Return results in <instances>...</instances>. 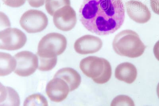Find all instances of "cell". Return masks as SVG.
<instances>
[{
    "instance_id": "e0dca14e",
    "label": "cell",
    "mask_w": 159,
    "mask_h": 106,
    "mask_svg": "<svg viewBox=\"0 0 159 106\" xmlns=\"http://www.w3.org/2000/svg\"><path fill=\"white\" fill-rule=\"evenodd\" d=\"M24 106H48L47 100L43 95L35 94L30 95L25 100Z\"/></svg>"
},
{
    "instance_id": "277c9868",
    "label": "cell",
    "mask_w": 159,
    "mask_h": 106,
    "mask_svg": "<svg viewBox=\"0 0 159 106\" xmlns=\"http://www.w3.org/2000/svg\"><path fill=\"white\" fill-rule=\"evenodd\" d=\"M80 68L84 74L98 84L106 83L111 77V66L103 58L88 56L81 61Z\"/></svg>"
},
{
    "instance_id": "603a6c76",
    "label": "cell",
    "mask_w": 159,
    "mask_h": 106,
    "mask_svg": "<svg viewBox=\"0 0 159 106\" xmlns=\"http://www.w3.org/2000/svg\"><path fill=\"white\" fill-rule=\"evenodd\" d=\"M157 96H158V98L159 99V83H158V85H157Z\"/></svg>"
},
{
    "instance_id": "ffe728a7",
    "label": "cell",
    "mask_w": 159,
    "mask_h": 106,
    "mask_svg": "<svg viewBox=\"0 0 159 106\" xmlns=\"http://www.w3.org/2000/svg\"><path fill=\"white\" fill-rule=\"evenodd\" d=\"M30 5L33 7L38 8L44 5L45 0H27Z\"/></svg>"
},
{
    "instance_id": "6da1fadb",
    "label": "cell",
    "mask_w": 159,
    "mask_h": 106,
    "mask_svg": "<svg viewBox=\"0 0 159 106\" xmlns=\"http://www.w3.org/2000/svg\"><path fill=\"white\" fill-rule=\"evenodd\" d=\"M79 17L88 31L99 35H108L124 23V6L122 0H84Z\"/></svg>"
},
{
    "instance_id": "9a60e30c",
    "label": "cell",
    "mask_w": 159,
    "mask_h": 106,
    "mask_svg": "<svg viewBox=\"0 0 159 106\" xmlns=\"http://www.w3.org/2000/svg\"><path fill=\"white\" fill-rule=\"evenodd\" d=\"M16 61L14 57L9 54L0 53V76H5L11 74L16 67Z\"/></svg>"
},
{
    "instance_id": "30bf717a",
    "label": "cell",
    "mask_w": 159,
    "mask_h": 106,
    "mask_svg": "<svg viewBox=\"0 0 159 106\" xmlns=\"http://www.w3.org/2000/svg\"><path fill=\"white\" fill-rule=\"evenodd\" d=\"M125 7L129 17L137 23H146L151 19V12L147 6L140 1H128Z\"/></svg>"
},
{
    "instance_id": "4fadbf2b",
    "label": "cell",
    "mask_w": 159,
    "mask_h": 106,
    "mask_svg": "<svg viewBox=\"0 0 159 106\" xmlns=\"http://www.w3.org/2000/svg\"><path fill=\"white\" fill-rule=\"evenodd\" d=\"M54 77H59L64 80L69 86L70 91L78 88L81 82L80 75L76 70L70 68H65L59 70Z\"/></svg>"
},
{
    "instance_id": "2e32d148",
    "label": "cell",
    "mask_w": 159,
    "mask_h": 106,
    "mask_svg": "<svg viewBox=\"0 0 159 106\" xmlns=\"http://www.w3.org/2000/svg\"><path fill=\"white\" fill-rule=\"evenodd\" d=\"M66 6H70V0H46L45 1L46 11L52 16L60 8Z\"/></svg>"
},
{
    "instance_id": "7402d4cb",
    "label": "cell",
    "mask_w": 159,
    "mask_h": 106,
    "mask_svg": "<svg viewBox=\"0 0 159 106\" xmlns=\"http://www.w3.org/2000/svg\"><path fill=\"white\" fill-rule=\"evenodd\" d=\"M153 50L155 56L159 61V40L155 45Z\"/></svg>"
},
{
    "instance_id": "ba28073f",
    "label": "cell",
    "mask_w": 159,
    "mask_h": 106,
    "mask_svg": "<svg viewBox=\"0 0 159 106\" xmlns=\"http://www.w3.org/2000/svg\"><path fill=\"white\" fill-rule=\"evenodd\" d=\"M54 24L59 30L68 32L74 28L77 22L76 13L70 6L60 8L53 16Z\"/></svg>"
},
{
    "instance_id": "8992f818",
    "label": "cell",
    "mask_w": 159,
    "mask_h": 106,
    "mask_svg": "<svg viewBox=\"0 0 159 106\" xmlns=\"http://www.w3.org/2000/svg\"><path fill=\"white\" fill-rule=\"evenodd\" d=\"M27 38L25 34L17 28H8L0 32V49L18 50L25 44Z\"/></svg>"
},
{
    "instance_id": "7c38bea8",
    "label": "cell",
    "mask_w": 159,
    "mask_h": 106,
    "mask_svg": "<svg viewBox=\"0 0 159 106\" xmlns=\"http://www.w3.org/2000/svg\"><path fill=\"white\" fill-rule=\"evenodd\" d=\"M115 76L117 80L131 84L134 82L137 78V69L131 63H122L116 67Z\"/></svg>"
},
{
    "instance_id": "5bb4252c",
    "label": "cell",
    "mask_w": 159,
    "mask_h": 106,
    "mask_svg": "<svg viewBox=\"0 0 159 106\" xmlns=\"http://www.w3.org/2000/svg\"><path fill=\"white\" fill-rule=\"evenodd\" d=\"M1 106H19L20 99L17 93L14 89L1 86Z\"/></svg>"
},
{
    "instance_id": "5b68a950",
    "label": "cell",
    "mask_w": 159,
    "mask_h": 106,
    "mask_svg": "<svg viewBox=\"0 0 159 106\" xmlns=\"http://www.w3.org/2000/svg\"><path fill=\"white\" fill-rule=\"evenodd\" d=\"M21 27L27 32L34 33L40 32L47 27L48 19L44 13L38 10H30L21 16L20 21Z\"/></svg>"
},
{
    "instance_id": "d6986e66",
    "label": "cell",
    "mask_w": 159,
    "mask_h": 106,
    "mask_svg": "<svg viewBox=\"0 0 159 106\" xmlns=\"http://www.w3.org/2000/svg\"><path fill=\"white\" fill-rule=\"evenodd\" d=\"M5 5L12 8L20 7L26 2V0H2Z\"/></svg>"
},
{
    "instance_id": "52a82bcc",
    "label": "cell",
    "mask_w": 159,
    "mask_h": 106,
    "mask_svg": "<svg viewBox=\"0 0 159 106\" xmlns=\"http://www.w3.org/2000/svg\"><path fill=\"white\" fill-rule=\"evenodd\" d=\"M16 66L14 73L22 77H27L34 73L38 68L37 55L28 51H23L14 56Z\"/></svg>"
},
{
    "instance_id": "9c48e42d",
    "label": "cell",
    "mask_w": 159,
    "mask_h": 106,
    "mask_svg": "<svg viewBox=\"0 0 159 106\" xmlns=\"http://www.w3.org/2000/svg\"><path fill=\"white\" fill-rule=\"evenodd\" d=\"M70 91L67 83L59 77H54L46 86V94L50 99L54 102L64 101L67 97Z\"/></svg>"
},
{
    "instance_id": "44dd1931",
    "label": "cell",
    "mask_w": 159,
    "mask_h": 106,
    "mask_svg": "<svg viewBox=\"0 0 159 106\" xmlns=\"http://www.w3.org/2000/svg\"><path fill=\"white\" fill-rule=\"evenodd\" d=\"M150 6L153 12L159 15V0H150Z\"/></svg>"
},
{
    "instance_id": "3957f363",
    "label": "cell",
    "mask_w": 159,
    "mask_h": 106,
    "mask_svg": "<svg viewBox=\"0 0 159 106\" xmlns=\"http://www.w3.org/2000/svg\"><path fill=\"white\" fill-rule=\"evenodd\" d=\"M113 47L117 55L131 58L141 56L146 48L138 33L129 29L122 31L116 35Z\"/></svg>"
},
{
    "instance_id": "ac0fdd59",
    "label": "cell",
    "mask_w": 159,
    "mask_h": 106,
    "mask_svg": "<svg viewBox=\"0 0 159 106\" xmlns=\"http://www.w3.org/2000/svg\"><path fill=\"white\" fill-rule=\"evenodd\" d=\"M111 106H134V102L129 96H117L112 101Z\"/></svg>"
},
{
    "instance_id": "7a4b0ae2",
    "label": "cell",
    "mask_w": 159,
    "mask_h": 106,
    "mask_svg": "<svg viewBox=\"0 0 159 106\" xmlns=\"http://www.w3.org/2000/svg\"><path fill=\"white\" fill-rule=\"evenodd\" d=\"M67 46V40L60 33H52L44 36L38 44V68L42 71L52 70L57 63V56L65 51Z\"/></svg>"
},
{
    "instance_id": "8fae6325",
    "label": "cell",
    "mask_w": 159,
    "mask_h": 106,
    "mask_svg": "<svg viewBox=\"0 0 159 106\" xmlns=\"http://www.w3.org/2000/svg\"><path fill=\"white\" fill-rule=\"evenodd\" d=\"M103 42L93 35H87L79 38L75 42L74 48L76 53L87 55L96 53L101 49Z\"/></svg>"
}]
</instances>
